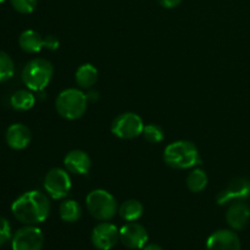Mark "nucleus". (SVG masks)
Instances as JSON below:
<instances>
[{"label": "nucleus", "mask_w": 250, "mask_h": 250, "mask_svg": "<svg viewBox=\"0 0 250 250\" xmlns=\"http://www.w3.org/2000/svg\"><path fill=\"white\" fill-rule=\"evenodd\" d=\"M50 200L39 190H28L20 195L11 205L15 219L24 225H38L45 221L50 214Z\"/></svg>", "instance_id": "nucleus-1"}, {"label": "nucleus", "mask_w": 250, "mask_h": 250, "mask_svg": "<svg viewBox=\"0 0 250 250\" xmlns=\"http://www.w3.org/2000/svg\"><path fill=\"white\" fill-rule=\"evenodd\" d=\"M164 160L176 170H187L199 163V150L189 141H176L168 144L164 150Z\"/></svg>", "instance_id": "nucleus-2"}, {"label": "nucleus", "mask_w": 250, "mask_h": 250, "mask_svg": "<svg viewBox=\"0 0 250 250\" xmlns=\"http://www.w3.org/2000/svg\"><path fill=\"white\" fill-rule=\"evenodd\" d=\"M54 75V67L46 59L37 58L28 61L22 70V81L29 90L42 92L48 87Z\"/></svg>", "instance_id": "nucleus-3"}, {"label": "nucleus", "mask_w": 250, "mask_h": 250, "mask_svg": "<svg viewBox=\"0 0 250 250\" xmlns=\"http://www.w3.org/2000/svg\"><path fill=\"white\" fill-rule=\"evenodd\" d=\"M88 100L84 93L77 88L63 89L58 95L55 107L58 114L66 120H78L87 111Z\"/></svg>", "instance_id": "nucleus-4"}, {"label": "nucleus", "mask_w": 250, "mask_h": 250, "mask_svg": "<svg viewBox=\"0 0 250 250\" xmlns=\"http://www.w3.org/2000/svg\"><path fill=\"white\" fill-rule=\"evenodd\" d=\"M85 205L89 214L99 221H109L119 210L115 197L105 189L92 190L85 198Z\"/></svg>", "instance_id": "nucleus-5"}, {"label": "nucleus", "mask_w": 250, "mask_h": 250, "mask_svg": "<svg viewBox=\"0 0 250 250\" xmlns=\"http://www.w3.org/2000/svg\"><path fill=\"white\" fill-rule=\"evenodd\" d=\"M144 122L136 112H124L115 117L111 124V132L120 139H133L143 133Z\"/></svg>", "instance_id": "nucleus-6"}, {"label": "nucleus", "mask_w": 250, "mask_h": 250, "mask_svg": "<svg viewBox=\"0 0 250 250\" xmlns=\"http://www.w3.org/2000/svg\"><path fill=\"white\" fill-rule=\"evenodd\" d=\"M72 188V181L67 170L60 167H54L44 177V189L53 199H62L67 197Z\"/></svg>", "instance_id": "nucleus-7"}, {"label": "nucleus", "mask_w": 250, "mask_h": 250, "mask_svg": "<svg viewBox=\"0 0 250 250\" xmlns=\"http://www.w3.org/2000/svg\"><path fill=\"white\" fill-rule=\"evenodd\" d=\"M44 236L36 225H26L15 232L11 238L12 250H42Z\"/></svg>", "instance_id": "nucleus-8"}, {"label": "nucleus", "mask_w": 250, "mask_h": 250, "mask_svg": "<svg viewBox=\"0 0 250 250\" xmlns=\"http://www.w3.org/2000/svg\"><path fill=\"white\" fill-rule=\"evenodd\" d=\"M249 198L250 180L246 177H236L217 194L216 202L219 205H226L231 202H244Z\"/></svg>", "instance_id": "nucleus-9"}, {"label": "nucleus", "mask_w": 250, "mask_h": 250, "mask_svg": "<svg viewBox=\"0 0 250 250\" xmlns=\"http://www.w3.org/2000/svg\"><path fill=\"white\" fill-rule=\"evenodd\" d=\"M90 239L98 250H111L120 241V229L114 224L103 221L93 229Z\"/></svg>", "instance_id": "nucleus-10"}, {"label": "nucleus", "mask_w": 250, "mask_h": 250, "mask_svg": "<svg viewBox=\"0 0 250 250\" xmlns=\"http://www.w3.org/2000/svg\"><path fill=\"white\" fill-rule=\"evenodd\" d=\"M148 231L141 224L128 222L120 229V241L129 249H143L148 243Z\"/></svg>", "instance_id": "nucleus-11"}, {"label": "nucleus", "mask_w": 250, "mask_h": 250, "mask_svg": "<svg viewBox=\"0 0 250 250\" xmlns=\"http://www.w3.org/2000/svg\"><path fill=\"white\" fill-rule=\"evenodd\" d=\"M207 250H242L241 239L232 229H219L208 238Z\"/></svg>", "instance_id": "nucleus-12"}, {"label": "nucleus", "mask_w": 250, "mask_h": 250, "mask_svg": "<svg viewBox=\"0 0 250 250\" xmlns=\"http://www.w3.org/2000/svg\"><path fill=\"white\" fill-rule=\"evenodd\" d=\"M66 170L75 175H87L92 167V160L85 151L75 149L68 151L63 158Z\"/></svg>", "instance_id": "nucleus-13"}, {"label": "nucleus", "mask_w": 250, "mask_h": 250, "mask_svg": "<svg viewBox=\"0 0 250 250\" xmlns=\"http://www.w3.org/2000/svg\"><path fill=\"white\" fill-rule=\"evenodd\" d=\"M7 146L14 150H22L27 148L32 141L31 129L22 124H14L6 129L5 134Z\"/></svg>", "instance_id": "nucleus-14"}, {"label": "nucleus", "mask_w": 250, "mask_h": 250, "mask_svg": "<svg viewBox=\"0 0 250 250\" xmlns=\"http://www.w3.org/2000/svg\"><path fill=\"white\" fill-rule=\"evenodd\" d=\"M250 220V208L244 202H234L226 212V221L234 231H241Z\"/></svg>", "instance_id": "nucleus-15"}, {"label": "nucleus", "mask_w": 250, "mask_h": 250, "mask_svg": "<svg viewBox=\"0 0 250 250\" xmlns=\"http://www.w3.org/2000/svg\"><path fill=\"white\" fill-rule=\"evenodd\" d=\"M20 48L28 54H37L44 48V39L33 29H26L19 37Z\"/></svg>", "instance_id": "nucleus-16"}, {"label": "nucleus", "mask_w": 250, "mask_h": 250, "mask_svg": "<svg viewBox=\"0 0 250 250\" xmlns=\"http://www.w3.org/2000/svg\"><path fill=\"white\" fill-rule=\"evenodd\" d=\"M76 82L82 89H89L97 83L98 70L92 63H83L76 71Z\"/></svg>", "instance_id": "nucleus-17"}, {"label": "nucleus", "mask_w": 250, "mask_h": 250, "mask_svg": "<svg viewBox=\"0 0 250 250\" xmlns=\"http://www.w3.org/2000/svg\"><path fill=\"white\" fill-rule=\"evenodd\" d=\"M144 208L139 200L128 199L121 204L119 208V214L122 220L127 222H134L139 220L143 215Z\"/></svg>", "instance_id": "nucleus-18"}, {"label": "nucleus", "mask_w": 250, "mask_h": 250, "mask_svg": "<svg viewBox=\"0 0 250 250\" xmlns=\"http://www.w3.org/2000/svg\"><path fill=\"white\" fill-rule=\"evenodd\" d=\"M59 214L62 221L72 224L78 221L82 216V208L76 200L66 199L59 207Z\"/></svg>", "instance_id": "nucleus-19"}, {"label": "nucleus", "mask_w": 250, "mask_h": 250, "mask_svg": "<svg viewBox=\"0 0 250 250\" xmlns=\"http://www.w3.org/2000/svg\"><path fill=\"white\" fill-rule=\"evenodd\" d=\"M10 104L17 111H27L36 104V97L29 90L20 89L11 95Z\"/></svg>", "instance_id": "nucleus-20"}, {"label": "nucleus", "mask_w": 250, "mask_h": 250, "mask_svg": "<svg viewBox=\"0 0 250 250\" xmlns=\"http://www.w3.org/2000/svg\"><path fill=\"white\" fill-rule=\"evenodd\" d=\"M208 182H209V178H208L207 172L202 168H194L190 171L186 180L188 189L193 193L203 192L207 188Z\"/></svg>", "instance_id": "nucleus-21"}, {"label": "nucleus", "mask_w": 250, "mask_h": 250, "mask_svg": "<svg viewBox=\"0 0 250 250\" xmlns=\"http://www.w3.org/2000/svg\"><path fill=\"white\" fill-rule=\"evenodd\" d=\"M15 73V63L11 56L0 50V83L6 82L12 78Z\"/></svg>", "instance_id": "nucleus-22"}, {"label": "nucleus", "mask_w": 250, "mask_h": 250, "mask_svg": "<svg viewBox=\"0 0 250 250\" xmlns=\"http://www.w3.org/2000/svg\"><path fill=\"white\" fill-rule=\"evenodd\" d=\"M142 134H143L144 139L151 144L160 143V142L164 139V137H165L164 129L161 128L159 125H154V124L146 125L143 128V133Z\"/></svg>", "instance_id": "nucleus-23"}, {"label": "nucleus", "mask_w": 250, "mask_h": 250, "mask_svg": "<svg viewBox=\"0 0 250 250\" xmlns=\"http://www.w3.org/2000/svg\"><path fill=\"white\" fill-rule=\"evenodd\" d=\"M10 2L20 14H32L36 10L38 0H10Z\"/></svg>", "instance_id": "nucleus-24"}, {"label": "nucleus", "mask_w": 250, "mask_h": 250, "mask_svg": "<svg viewBox=\"0 0 250 250\" xmlns=\"http://www.w3.org/2000/svg\"><path fill=\"white\" fill-rule=\"evenodd\" d=\"M11 225L5 217L0 216V247L11 241Z\"/></svg>", "instance_id": "nucleus-25"}, {"label": "nucleus", "mask_w": 250, "mask_h": 250, "mask_svg": "<svg viewBox=\"0 0 250 250\" xmlns=\"http://www.w3.org/2000/svg\"><path fill=\"white\" fill-rule=\"evenodd\" d=\"M59 45H60V42H59V39L56 38L55 36H53V34H49V36H46L45 38H44V48L48 49V50H58Z\"/></svg>", "instance_id": "nucleus-26"}, {"label": "nucleus", "mask_w": 250, "mask_h": 250, "mask_svg": "<svg viewBox=\"0 0 250 250\" xmlns=\"http://www.w3.org/2000/svg\"><path fill=\"white\" fill-rule=\"evenodd\" d=\"M159 4L165 9H173L182 2V0H158Z\"/></svg>", "instance_id": "nucleus-27"}, {"label": "nucleus", "mask_w": 250, "mask_h": 250, "mask_svg": "<svg viewBox=\"0 0 250 250\" xmlns=\"http://www.w3.org/2000/svg\"><path fill=\"white\" fill-rule=\"evenodd\" d=\"M98 95H99V93H98L97 90H89V92L85 94V97H87L88 102H97L98 98H99Z\"/></svg>", "instance_id": "nucleus-28"}, {"label": "nucleus", "mask_w": 250, "mask_h": 250, "mask_svg": "<svg viewBox=\"0 0 250 250\" xmlns=\"http://www.w3.org/2000/svg\"><path fill=\"white\" fill-rule=\"evenodd\" d=\"M143 250H164L163 248H161L159 244H155V243H146V246H144Z\"/></svg>", "instance_id": "nucleus-29"}, {"label": "nucleus", "mask_w": 250, "mask_h": 250, "mask_svg": "<svg viewBox=\"0 0 250 250\" xmlns=\"http://www.w3.org/2000/svg\"><path fill=\"white\" fill-rule=\"evenodd\" d=\"M5 1V0H0V4H1V2H4Z\"/></svg>", "instance_id": "nucleus-30"}]
</instances>
